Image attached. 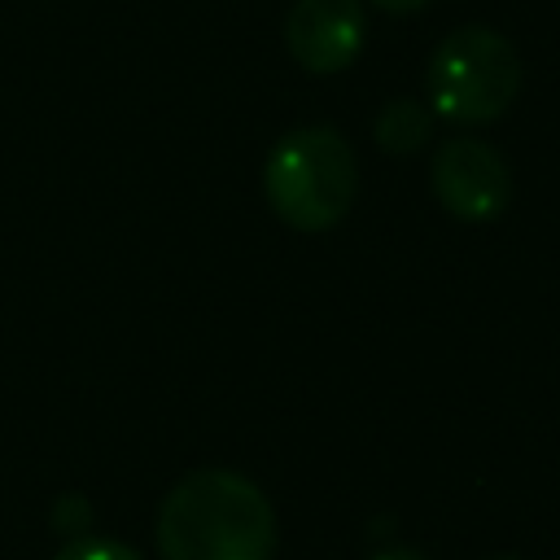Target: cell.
Instances as JSON below:
<instances>
[{"mask_svg": "<svg viewBox=\"0 0 560 560\" xmlns=\"http://www.w3.org/2000/svg\"><path fill=\"white\" fill-rule=\"evenodd\" d=\"M494 560H516V556H494Z\"/></svg>", "mask_w": 560, "mask_h": 560, "instance_id": "cell-10", "label": "cell"}, {"mask_svg": "<svg viewBox=\"0 0 560 560\" xmlns=\"http://www.w3.org/2000/svg\"><path fill=\"white\" fill-rule=\"evenodd\" d=\"M372 136H376V149L381 153H394V158L416 153L433 136V109L420 105V101H411V96H394V101L381 105V114L372 122Z\"/></svg>", "mask_w": 560, "mask_h": 560, "instance_id": "cell-6", "label": "cell"}, {"mask_svg": "<svg viewBox=\"0 0 560 560\" xmlns=\"http://www.w3.org/2000/svg\"><path fill=\"white\" fill-rule=\"evenodd\" d=\"M262 197L293 232L337 228L359 197V158L332 127L284 131L262 162Z\"/></svg>", "mask_w": 560, "mask_h": 560, "instance_id": "cell-2", "label": "cell"}, {"mask_svg": "<svg viewBox=\"0 0 560 560\" xmlns=\"http://www.w3.org/2000/svg\"><path fill=\"white\" fill-rule=\"evenodd\" d=\"M372 9H381V13H420L429 0H368Z\"/></svg>", "mask_w": 560, "mask_h": 560, "instance_id": "cell-8", "label": "cell"}, {"mask_svg": "<svg viewBox=\"0 0 560 560\" xmlns=\"http://www.w3.org/2000/svg\"><path fill=\"white\" fill-rule=\"evenodd\" d=\"M153 538L162 560H271L276 512L249 477L197 468L166 490Z\"/></svg>", "mask_w": 560, "mask_h": 560, "instance_id": "cell-1", "label": "cell"}, {"mask_svg": "<svg viewBox=\"0 0 560 560\" xmlns=\"http://www.w3.org/2000/svg\"><path fill=\"white\" fill-rule=\"evenodd\" d=\"M363 0H293L284 48L306 74H337L363 52Z\"/></svg>", "mask_w": 560, "mask_h": 560, "instance_id": "cell-5", "label": "cell"}, {"mask_svg": "<svg viewBox=\"0 0 560 560\" xmlns=\"http://www.w3.org/2000/svg\"><path fill=\"white\" fill-rule=\"evenodd\" d=\"M429 184L438 206L459 223H490L512 201V171L490 140L451 136L438 144Z\"/></svg>", "mask_w": 560, "mask_h": 560, "instance_id": "cell-4", "label": "cell"}, {"mask_svg": "<svg viewBox=\"0 0 560 560\" xmlns=\"http://www.w3.org/2000/svg\"><path fill=\"white\" fill-rule=\"evenodd\" d=\"M372 560H424V556L411 551V547H385V551H376Z\"/></svg>", "mask_w": 560, "mask_h": 560, "instance_id": "cell-9", "label": "cell"}, {"mask_svg": "<svg viewBox=\"0 0 560 560\" xmlns=\"http://www.w3.org/2000/svg\"><path fill=\"white\" fill-rule=\"evenodd\" d=\"M52 560H144L136 547L127 542H114V538H92V534H79L70 538Z\"/></svg>", "mask_w": 560, "mask_h": 560, "instance_id": "cell-7", "label": "cell"}, {"mask_svg": "<svg viewBox=\"0 0 560 560\" xmlns=\"http://www.w3.org/2000/svg\"><path fill=\"white\" fill-rule=\"evenodd\" d=\"M429 109L455 127L503 118L521 92V57L494 26H455L429 57Z\"/></svg>", "mask_w": 560, "mask_h": 560, "instance_id": "cell-3", "label": "cell"}]
</instances>
